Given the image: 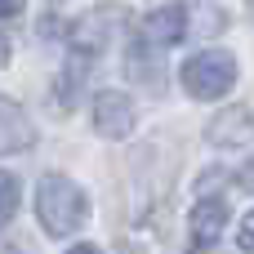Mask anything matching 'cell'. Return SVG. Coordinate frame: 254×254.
I'll return each instance as SVG.
<instances>
[{"instance_id":"8fae6325","label":"cell","mask_w":254,"mask_h":254,"mask_svg":"<svg viewBox=\"0 0 254 254\" xmlns=\"http://www.w3.org/2000/svg\"><path fill=\"white\" fill-rule=\"evenodd\" d=\"M237 183H241L246 192H254V161H246V165H241V174H237Z\"/></svg>"},{"instance_id":"5b68a950","label":"cell","mask_w":254,"mask_h":254,"mask_svg":"<svg viewBox=\"0 0 254 254\" xmlns=\"http://www.w3.org/2000/svg\"><path fill=\"white\" fill-rule=\"evenodd\" d=\"M121 22H125V9H121V4H103V9L85 13V18L71 27V40H76L80 54H98V49L112 40V31H116Z\"/></svg>"},{"instance_id":"277c9868","label":"cell","mask_w":254,"mask_h":254,"mask_svg":"<svg viewBox=\"0 0 254 254\" xmlns=\"http://www.w3.org/2000/svg\"><path fill=\"white\" fill-rule=\"evenodd\" d=\"M134 121H138V112H134V98H129V94L103 89V94L94 98V129H98L103 138H125V134L134 129Z\"/></svg>"},{"instance_id":"52a82bcc","label":"cell","mask_w":254,"mask_h":254,"mask_svg":"<svg viewBox=\"0 0 254 254\" xmlns=\"http://www.w3.org/2000/svg\"><path fill=\"white\" fill-rule=\"evenodd\" d=\"M210 143L214 147H246V143H254V112L250 107H223L210 121Z\"/></svg>"},{"instance_id":"6da1fadb","label":"cell","mask_w":254,"mask_h":254,"mask_svg":"<svg viewBox=\"0 0 254 254\" xmlns=\"http://www.w3.org/2000/svg\"><path fill=\"white\" fill-rule=\"evenodd\" d=\"M36 214H40V228L49 237H71L85 223L89 201L67 174H45L40 188H36Z\"/></svg>"},{"instance_id":"30bf717a","label":"cell","mask_w":254,"mask_h":254,"mask_svg":"<svg viewBox=\"0 0 254 254\" xmlns=\"http://www.w3.org/2000/svg\"><path fill=\"white\" fill-rule=\"evenodd\" d=\"M237 241H241L246 250H254V214H246V223H241V232H237Z\"/></svg>"},{"instance_id":"7a4b0ae2","label":"cell","mask_w":254,"mask_h":254,"mask_svg":"<svg viewBox=\"0 0 254 254\" xmlns=\"http://www.w3.org/2000/svg\"><path fill=\"white\" fill-rule=\"evenodd\" d=\"M179 76H183V89H188L192 98H223V94L232 89V80H237V58L210 49V54L188 58Z\"/></svg>"},{"instance_id":"9c48e42d","label":"cell","mask_w":254,"mask_h":254,"mask_svg":"<svg viewBox=\"0 0 254 254\" xmlns=\"http://www.w3.org/2000/svg\"><path fill=\"white\" fill-rule=\"evenodd\" d=\"M13 210H18V179L0 170V223H9Z\"/></svg>"},{"instance_id":"7c38bea8","label":"cell","mask_w":254,"mask_h":254,"mask_svg":"<svg viewBox=\"0 0 254 254\" xmlns=\"http://www.w3.org/2000/svg\"><path fill=\"white\" fill-rule=\"evenodd\" d=\"M13 13H22V0H0V18H13Z\"/></svg>"},{"instance_id":"8992f818","label":"cell","mask_w":254,"mask_h":254,"mask_svg":"<svg viewBox=\"0 0 254 254\" xmlns=\"http://www.w3.org/2000/svg\"><path fill=\"white\" fill-rule=\"evenodd\" d=\"M183 36H188V9H183V4H161V9H152L147 22H143V40H147L152 49L179 45Z\"/></svg>"},{"instance_id":"ba28073f","label":"cell","mask_w":254,"mask_h":254,"mask_svg":"<svg viewBox=\"0 0 254 254\" xmlns=\"http://www.w3.org/2000/svg\"><path fill=\"white\" fill-rule=\"evenodd\" d=\"M36 143V129L27 121V112L13 103V98H0V156L9 152H27Z\"/></svg>"},{"instance_id":"4fadbf2b","label":"cell","mask_w":254,"mask_h":254,"mask_svg":"<svg viewBox=\"0 0 254 254\" xmlns=\"http://www.w3.org/2000/svg\"><path fill=\"white\" fill-rule=\"evenodd\" d=\"M67 254H98L94 246H76V250H67Z\"/></svg>"},{"instance_id":"3957f363","label":"cell","mask_w":254,"mask_h":254,"mask_svg":"<svg viewBox=\"0 0 254 254\" xmlns=\"http://www.w3.org/2000/svg\"><path fill=\"white\" fill-rule=\"evenodd\" d=\"M223 228H228V205H223L219 196L196 201L192 214H188V237H192L188 246H192V254H210L214 246H219Z\"/></svg>"},{"instance_id":"5bb4252c","label":"cell","mask_w":254,"mask_h":254,"mask_svg":"<svg viewBox=\"0 0 254 254\" xmlns=\"http://www.w3.org/2000/svg\"><path fill=\"white\" fill-rule=\"evenodd\" d=\"M4 58H9V45H4V36H0V63H4Z\"/></svg>"}]
</instances>
